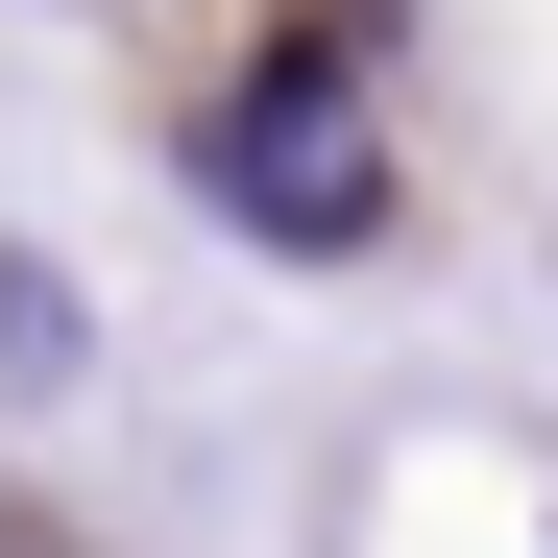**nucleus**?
<instances>
[{
  "instance_id": "f257e3e1",
  "label": "nucleus",
  "mask_w": 558,
  "mask_h": 558,
  "mask_svg": "<svg viewBox=\"0 0 558 558\" xmlns=\"http://www.w3.org/2000/svg\"><path fill=\"white\" fill-rule=\"evenodd\" d=\"M195 195H219L243 243H292V267L389 243V122H364V73H340V49L219 73V98H195Z\"/></svg>"
}]
</instances>
